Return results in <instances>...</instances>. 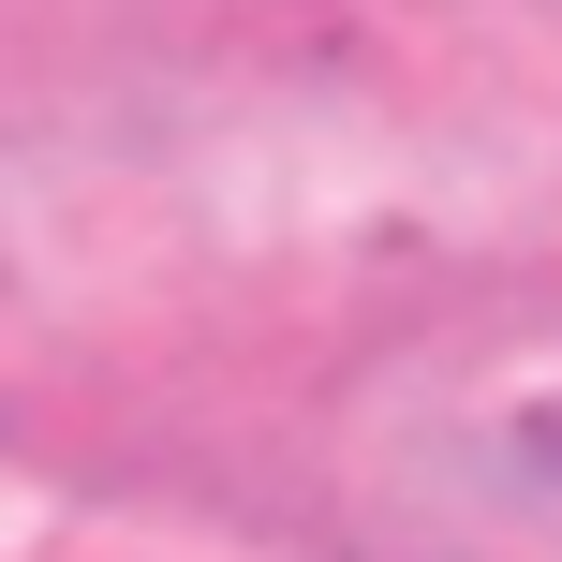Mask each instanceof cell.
Instances as JSON below:
<instances>
[{
  "label": "cell",
  "mask_w": 562,
  "mask_h": 562,
  "mask_svg": "<svg viewBox=\"0 0 562 562\" xmlns=\"http://www.w3.org/2000/svg\"><path fill=\"white\" fill-rule=\"evenodd\" d=\"M340 562H562V296L415 326L326 415Z\"/></svg>",
  "instance_id": "1"
}]
</instances>
